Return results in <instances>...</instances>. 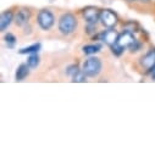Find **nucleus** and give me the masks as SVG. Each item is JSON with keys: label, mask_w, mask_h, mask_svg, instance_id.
I'll list each match as a JSON object with an SVG mask.
<instances>
[{"label": "nucleus", "mask_w": 155, "mask_h": 155, "mask_svg": "<svg viewBox=\"0 0 155 155\" xmlns=\"http://www.w3.org/2000/svg\"><path fill=\"white\" fill-rule=\"evenodd\" d=\"M153 80H155V71L153 72Z\"/></svg>", "instance_id": "21"}, {"label": "nucleus", "mask_w": 155, "mask_h": 155, "mask_svg": "<svg viewBox=\"0 0 155 155\" xmlns=\"http://www.w3.org/2000/svg\"><path fill=\"white\" fill-rule=\"evenodd\" d=\"M99 39L103 42V43H105V44H107V45H112V44H115L116 42H117V39H119V33L116 32L114 28H107L106 31H104V32H101L100 34H99Z\"/></svg>", "instance_id": "5"}, {"label": "nucleus", "mask_w": 155, "mask_h": 155, "mask_svg": "<svg viewBox=\"0 0 155 155\" xmlns=\"http://www.w3.org/2000/svg\"><path fill=\"white\" fill-rule=\"evenodd\" d=\"M78 71H80L78 66H77V65H71V66L67 67V70H66V74L70 76V77H72L74 73H77Z\"/></svg>", "instance_id": "18"}, {"label": "nucleus", "mask_w": 155, "mask_h": 155, "mask_svg": "<svg viewBox=\"0 0 155 155\" xmlns=\"http://www.w3.org/2000/svg\"><path fill=\"white\" fill-rule=\"evenodd\" d=\"M142 2H143V3H148V2H149V0H142Z\"/></svg>", "instance_id": "22"}, {"label": "nucleus", "mask_w": 155, "mask_h": 155, "mask_svg": "<svg viewBox=\"0 0 155 155\" xmlns=\"http://www.w3.org/2000/svg\"><path fill=\"white\" fill-rule=\"evenodd\" d=\"M87 74L83 72V70H80L78 72H77V73H74L72 77H71V78H72V82L73 83H83V82H86L87 80Z\"/></svg>", "instance_id": "14"}, {"label": "nucleus", "mask_w": 155, "mask_h": 155, "mask_svg": "<svg viewBox=\"0 0 155 155\" xmlns=\"http://www.w3.org/2000/svg\"><path fill=\"white\" fill-rule=\"evenodd\" d=\"M4 39H5L6 44H8V47H10V48H12V47L15 45V43H16V37H15L14 34H11V33L5 34Z\"/></svg>", "instance_id": "17"}, {"label": "nucleus", "mask_w": 155, "mask_h": 155, "mask_svg": "<svg viewBox=\"0 0 155 155\" xmlns=\"http://www.w3.org/2000/svg\"><path fill=\"white\" fill-rule=\"evenodd\" d=\"M27 64L31 68H35L38 65H39V56L35 54H31L28 58H27Z\"/></svg>", "instance_id": "15"}, {"label": "nucleus", "mask_w": 155, "mask_h": 155, "mask_svg": "<svg viewBox=\"0 0 155 155\" xmlns=\"http://www.w3.org/2000/svg\"><path fill=\"white\" fill-rule=\"evenodd\" d=\"M58 27H59L60 33H62L64 35L72 34L77 28V18H76V16L70 14V12H66V14L61 15Z\"/></svg>", "instance_id": "1"}, {"label": "nucleus", "mask_w": 155, "mask_h": 155, "mask_svg": "<svg viewBox=\"0 0 155 155\" xmlns=\"http://www.w3.org/2000/svg\"><path fill=\"white\" fill-rule=\"evenodd\" d=\"M128 3H133V2H137V0H127Z\"/></svg>", "instance_id": "20"}, {"label": "nucleus", "mask_w": 155, "mask_h": 155, "mask_svg": "<svg viewBox=\"0 0 155 155\" xmlns=\"http://www.w3.org/2000/svg\"><path fill=\"white\" fill-rule=\"evenodd\" d=\"M140 64L143 67L148 68L149 72H154L155 71V50H150L148 54H145L142 58Z\"/></svg>", "instance_id": "8"}, {"label": "nucleus", "mask_w": 155, "mask_h": 155, "mask_svg": "<svg viewBox=\"0 0 155 155\" xmlns=\"http://www.w3.org/2000/svg\"><path fill=\"white\" fill-rule=\"evenodd\" d=\"M101 25L106 28H114L115 25L117 23V16L115 15V12H112L111 10H103L100 12V20Z\"/></svg>", "instance_id": "4"}, {"label": "nucleus", "mask_w": 155, "mask_h": 155, "mask_svg": "<svg viewBox=\"0 0 155 155\" xmlns=\"http://www.w3.org/2000/svg\"><path fill=\"white\" fill-rule=\"evenodd\" d=\"M137 42V39L134 38V35L130 32V31H125V32H122L121 34H119V39H117V43L121 45V47H124L125 49H130L134 43Z\"/></svg>", "instance_id": "6"}, {"label": "nucleus", "mask_w": 155, "mask_h": 155, "mask_svg": "<svg viewBox=\"0 0 155 155\" xmlns=\"http://www.w3.org/2000/svg\"><path fill=\"white\" fill-rule=\"evenodd\" d=\"M14 20H15V16L10 10L4 11L2 16H0V29H2V32H5Z\"/></svg>", "instance_id": "10"}, {"label": "nucleus", "mask_w": 155, "mask_h": 155, "mask_svg": "<svg viewBox=\"0 0 155 155\" xmlns=\"http://www.w3.org/2000/svg\"><path fill=\"white\" fill-rule=\"evenodd\" d=\"M100 12L94 6H88L83 10V17L88 23H97L98 20H100Z\"/></svg>", "instance_id": "7"}, {"label": "nucleus", "mask_w": 155, "mask_h": 155, "mask_svg": "<svg viewBox=\"0 0 155 155\" xmlns=\"http://www.w3.org/2000/svg\"><path fill=\"white\" fill-rule=\"evenodd\" d=\"M110 48H111V50H112V54H114V55H116V56H120V55L124 53V50H125V48H124V47H121L117 42H116L115 44H112Z\"/></svg>", "instance_id": "16"}, {"label": "nucleus", "mask_w": 155, "mask_h": 155, "mask_svg": "<svg viewBox=\"0 0 155 155\" xmlns=\"http://www.w3.org/2000/svg\"><path fill=\"white\" fill-rule=\"evenodd\" d=\"M41 48H42L41 43H35V44H32V45H29V47H26V48L20 49L18 53L22 54V55H27V54L31 55V54H35V53H38V51L41 50Z\"/></svg>", "instance_id": "12"}, {"label": "nucleus", "mask_w": 155, "mask_h": 155, "mask_svg": "<svg viewBox=\"0 0 155 155\" xmlns=\"http://www.w3.org/2000/svg\"><path fill=\"white\" fill-rule=\"evenodd\" d=\"M29 18H31V12H29V10H27V9H21V10L17 11V14L15 15V22H16V25L20 26V27L26 26V25L28 23Z\"/></svg>", "instance_id": "9"}, {"label": "nucleus", "mask_w": 155, "mask_h": 155, "mask_svg": "<svg viewBox=\"0 0 155 155\" xmlns=\"http://www.w3.org/2000/svg\"><path fill=\"white\" fill-rule=\"evenodd\" d=\"M100 49H101L100 44H88V45H84L82 48V50L86 55H93V54L100 51Z\"/></svg>", "instance_id": "13"}, {"label": "nucleus", "mask_w": 155, "mask_h": 155, "mask_svg": "<svg viewBox=\"0 0 155 155\" xmlns=\"http://www.w3.org/2000/svg\"><path fill=\"white\" fill-rule=\"evenodd\" d=\"M29 66H28V64H21L18 67H17V70H16V81H23L26 77L29 74Z\"/></svg>", "instance_id": "11"}, {"label": "nucleus", "mask_w": 155, "mask_h": 155, "mask_svg": "<svg viewBox=\"0 0 155 155\" xmlns=\"http://www.w3.org/2000/svg\"><path fill=\"white\" fill-rule=\"evenodd\" d=\"M95 29H97L95 23H88V27H87V33L92 34V33H94V32H95Z\"/></svg>", "instance_id": "19"}, {"label": "nucleus", "mask_w": 155, "mask_h": 155, "mask_svg": "<svg viewBox=\"0 0 155 155\" xmlns=\"http://www.w3.org/2000/svg\"><path fill=\"white\" fill-rule=\"evenodd\" d=\"M37 22H38V26L43 31H49L55 23V16L50 10L43 9L39 11V14L37 16Z\"/></svg>", "instance_id": "3"}, {"label": "nucleus", "mask_w": 155, "mask_h": 155, "mask_svg": "<svg viewBox=\"0 0 155 155\" xmlns=\"http://www.w3.org/2000/svg\"><path fill=\"white\" fill-rule=\"evenodd\" d=\"M101 67H103V64H101L100 59H98L95 56H91L83 62L82 70L88 77H97L100 73Z\"/></svg>", "instance_id": "2"}]
</instances>
